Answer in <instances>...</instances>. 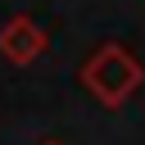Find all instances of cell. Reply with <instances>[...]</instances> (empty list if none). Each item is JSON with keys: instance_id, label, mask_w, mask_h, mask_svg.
Returning <instances> with one entry per match:
<instances>
[{"instance_id": "obj_1", "label": "cell", "mask_w": 145, "mask_h": 145, "mask_svg": "<svg viewBox=\"0 0 145 145\" xmlns=\"http://www.w3.org/2000/svg\"><path fill=\"white\" fill-rule=\"evenodd\" d=\"M140 82H145L140 59H136L127 45H118V41L100 45V50L82 63V86H86L104 109H122V104L140 91Z\"/></svg>"}, {"instance_id": "obj_2", "label": "cell", "mask_w": 145, "mask_h": 145, "mask_svg": "<svg viewBox=\"0 0 145 145\" xmlns=\"http://www.w3.org/2000/svg\"><path fill=\"white\" fill-rule=\"evenodd\" d=\"M45 45H50V36H45V27H41L32 14H14V18L0 27V54H5L9 63H36V59L45 54Z\"/></svg>"}, {"instance_id": "obj_3", "label": "cell", "mask_w": 145, "mask_h": 145, "mask_svg": "<svg viewBox=\"0 0 145 145\" xmlns=\"http://www.w3.org/2000/svg\"><path fill=\"white\" fill-rule=\"evenodd\" d=\"M45 145H59V140H45Z\"/></svg>"}]
</instances>
